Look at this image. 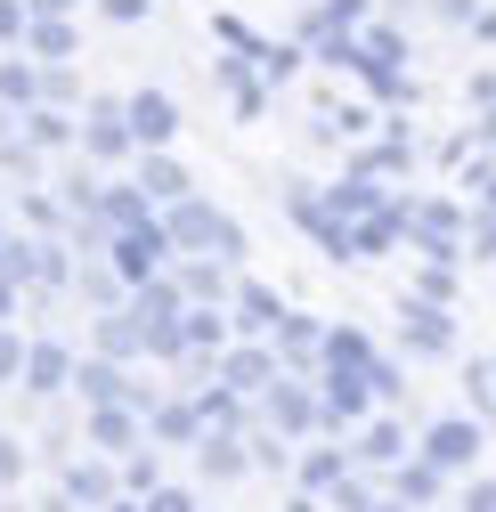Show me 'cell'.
Returning <instances> with one entry per match:
<instances>
[{"instance_id": "cell-5", "label": "cell", "mask_w": 496, "mask_h": 512, "mask_svg": "<svg viewBox=\"0 0 496 512\" xmlns=\"http://www.w3.org/2000/svg\"><path fill=\"white\" fill-rule=\"evenodd\" d=\"M122 139H131V131H122V106H98L90 114V155H114Z\"/></svg>"}, {"instance_id": "cell-4", "label": "cell", "mask_w": 496, "mask_h": 512, "mask_svg": "<svg viewBox=\"0 0 496 512\" xmlns=\"http://www.w3.org/2000/svg\"><path fill=\"white\" fill-rule=\"evenodd\" d=\"M139 187H147V196H163V204H179V196H188V179H179V163H163V155H155V163L139 171Z\"/></svg>"}, {"instance_id": "cell-12", "label": "cell", "mask_w": 496, "mask_h": 512, "mask_svg": "<svg viewBox=\"0 0 496 512\" xmlns=\"http://www.w3.org/2000/svg\"><path fill=\"white\" fill-rule=\"evenodd\" d=\"M147 512H188V496H155V504H147Z\"/></svg>"}, {"instance_id": "cell-11", "label": "cell", "mask_w": 496, "mask_h": 512, "mask_svg": "<svg viewBox=\"0 0 496 512\" xmlns=\"http://www.w3.org/2000/svg\"><path fill=\"white\" fill-rule=\"evenodd\" d=\"M25 366V350H17V334H0V374H17Z\"/></svg>"}, {"instance_id": "cell-3", "label": "cell", "mask_w": 496, "mask_h": 512, "mask_svg": "<svg viewBox=\"0 0 496 512\" xmlns=\"http://www.w3.org/2000/svg\"><path fill=\"white\" fill-rule=\"evenodd\" d=\"M472 447H480L472 423H440V431H431V464H472Z\"/></svg>"}, {"instance_id": "cell-15", "label": "cell", "mask_w": 496, "mask_h": 512, "mask_svg": "<svg viewBox=\"0 0 496 512\" xmlns=\"http://www.w3.org/2000/svg\"><path fill=\"white\" fill-rule=\"evenodd\" d=\"M0 261H17V244H9V236H0Z\"/></svg>"}, {"instance_id": "cell-14", "label": "cell", "mask_w": 496, "mask_h": 512, "mask_svg": "<svg viewBox=\"0 0 496 512\" xmlns=\"http://www.w3.org/2000/svg\"><path fill=\"white\" fill-rule=\"evenodd\" d=\"M66 9H74V0H41V17H66Z\"/></svg>"}, {"instance_id": "cell-7", "label": "cell", "mask_w": 496, "mask_h": 512, "mask_svg": "<svg viewBox=\"0 0 496 512\" xmlns=\"http://www.w3.org/2000/svg\"><path fill=\"white\" fill-rule=\"evenodd\" d=\"M33 391H57V382H66V350H33Z\"/></svg>"}, {"instance_id": "cell-8", "label": "cell", "mask_w": 496, "mask_h": 512, "mask_svg": "<svg viewBox=\"0 0 496 512\" xmlns=\"http://www.w3.org/2000/svg\"><path fill=\"white\" fill-rule=\"evenodd\" d=\"M82 391H90V399H114L122 382H114V366H82Z\"/></svg>"}, {"instance_id": "cell-6", "label": "cell", "mask_w": 496, "mask_h": 512, "mask_svg": "<svg viewBox=\"0 0 496 512\" xmlns=\"http://www.w3.org/2000/svg\"><path fill=\"white\" fill-rule=\"evenodd\" d=\"M261 374H269L261 350H236V358H228V382H236V391H261Z\"/></svg>"}, {"instance_id": "cell-1", "label": "cell", "mask_w": 496, "mask_h": 512, "mask_svg": "<svg viewBox=\"0 0 496 512\" xmlns=\"http://www.w3.org/2000/svg\"><path fill=\"white\" fill-rule=\"evenodd\" d=\"M171 236H179V244H212V252H236V244H244V236H236L220 212H204V204H179V212H171Z\"/></svg>"}, {"instance_id": "cell-10", "label": "cell", "mask_w": 496, "mask_h": 512, "mask_svg": "<svg viewBox=\"0 0 496 512\" xmlns=\"http://www.w3.org/2000/svg\"><path fill=\"white\" fill-rule=\"evenodd\" d=\"M204 472H212V480H228V472H236V447H228V439H212V456H204Z\"/></svg>"}, {"instance_id": "cell-9", "label": "cell", "mask_w": 496, "mask_h": 512, "mask_svg": "<svg viewBox=\"0 0 496 512\" xmlns=\"http://www.w3.org/2000/svg\"><path fill=\"white\" fill-rule=\"evenodd\" d=\"M0 98H33V74L25 66H0Z\"/></svg>"}, {"instance_id": "cell-2", "label": "cell", "mask_w": 496, "mask_h": 512, "mask_svg": "<svg viewBox=\"0 0 496 512\" xmlns=\"http://www.w3.org/2000/svg\"><path fill=\"white\" fill-rule=\"evenodd\" d=\"M122 122H131V139H147V147H163V139L179 131V114H171V98H163V90L131 98V106H122Z\"/></svg>"}, {"instance_id": "cell-13", "label": "cell", "mask_w": 496, "mask_h": 512, "mask_svg": "<svg viewBox=\"0 0 496 512\" xmlns=\"http://www.w3.org/2000/svg\"><path fill=\"white\" fill-rule=\"evenodd\" d=\"M472 512H496V488H472Z\"/></svg>"}]
</instances>
